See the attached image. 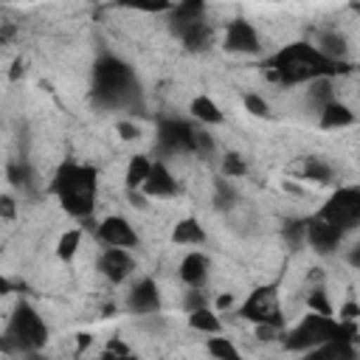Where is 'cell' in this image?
<instances>
[{"label": "cell", "instance_id": "6da1fadb", "mask_svg": "<svg viewBox=\"0 0 360 360\" xmlns=\"http://www.w3.org/2000/svg\"><path fill=\"white\" fill-rule=\"evenodd\" d=\"M346 70H352V62L326 59L309 39H292L262 62V73L281 87L309 84L315 79H335Z\"/></svg>", "mask_w": 360, "mask_h": 360}, {"label": "cell", "instance_id": "7a4b0ae2", "mask_svg": "<svg viewBox=\"0 0 360 360\" xmlns=\"http://www.w3.org/2000/svg\"><path fill=\"white\" fill-rule=\"evenodd\" d=\"M90 104L104 112H135V107L141 110V84L135 68L118 53H98L90 68Z\"/></svg>", "mask_w": 360, "mask_h": 360}, {"label": "cell", "instance_id": "3957f363", "mask_svg": "<svg viewBox=\"0 0 360 360\" xmlns=\"http://www.w3.org/2000/svg\"><path fill=\"white\" fill-rule=\"evenodd\" d=\"M45 191L56 197L59 208L68 217L79 222H90L98 200V169L79 160H62L51 174V183Z\"/></svg>", "mask_w": 360, "mask_h": 360}, {"label": "cell", "instance_id": "277c9868", "mask_svg": "<svg viewBox=\"0 0 360 360\" xmlns=\"http://www.w3.org/2000/svg\"><path fill=\"white\" fill-rule=\"evenodd\" d=\"M48 338H51V329H48L42 312L31 301L20 298L14 304L8 321H6L3 335H0V352H6V354L42 352L45 343H48Z\"/></svg>", "mask_w": 360, "mask_h": 360}, {"label": "cell", "instance_id": "5b68a950", "mask_svg": "<svg viewBox=\"0 0 360 360\" xmlns=\"http://www.w3.org/2000/svg\"><path fill=\"white\" fill-rule=\"evenodd\" d=\"M360 329L357 323H346V321H338V318H326V315H315V312H304L298 323H292L290 329L281 332L278 343L292 352V354H307L309 349L332 340V338H349V340H357Z\"/></svg>", "mask_w": 360, "mask_h": 360}, {"label": "cell", "instance_id": "8992f818", "mask_svg": "<svg viewBox=\"0 0 360 360\" xmlns=\"http://www.w3.org/2000/svg\"><path fill=\"white\" fill-rule=\"evenodd\" d=\"M236 315L245 318L253 326H276V329H287V318H284V307H281V295L276 284H259L253 287L245 301L236 307Z\"/></svg>", "mask_w": 360, "mask_h": 360}, {"label": "cell", "instance_id": "52a82bcc", "mask_svg": "<svg viewBox=\"0 0 360 360\" xmlns=\"http://www.w3.org/2000/svg\"><path fill=\"white\" fill-rule=\"evenodd\" d=\"M321 219L335 225L340 233H352L360 225V186H338L326 202L315 211Z\"/></svg>", "mask_w": 360, "mask_h": 360}, {"label": "cell", "instance_id": "ba28073f", "mask_svg": "<svg viewBox=\"0 0 360 360\" xmlns=\"http://www.w3.org/2000/svg\"><path fill=\"white\" fill-rule=\"evenodd\" d=\"M194 129L197 124L186 118H177V115L160 118L155 127V160H169L174 155H191Z\"/></svg>", "mask_w": 360, "mask_h": 360}, {"label": "cell", "instance_id": "9c48e42d", "mask_svg": "<svg viewBox=\"0 0 360 360\" xmlns=\"http://www.w3.org/2000/svg\"><path fill=\"white\" fill-rule=\"evenodd\" d=\"M222 48L228 53H239V56H256L262 53V34L256 31V25L245 17H233L225 25V37H222Z\"/></svg>", "mask_w": 360, "mask_h": 360}, {"label": "cell", "instance_id": "30bf717a", "mask_svg": "<svg viewBox=\"0 0 360 360\" xmlns=\"http://www.w3.org/2000/svg\"><path fill=\"white\" fill-rule=\"evenodd\" d=\"M96 239L104 248H121V250H132L141 242L135 225L121 214H110L101 222H96Z\"/></svg>", "mask_w": 360, "mask_h": 360}, {"label": "cell", "instance_id": "8fae6325", "mask_svg": "<svg viewBox=\"0 0 360 360\" xmlns=\"http://www.w3.org/2000/svg\"><path fill=\"white\" fill-rule=\"evenodd\" d=\"M346 233H340L335 225H329L326 219H321L318 214L307 217V231H304V245H309L318 256H332L335 250H340Z\"/></svg>", "mask_w": 360, "mask_h": 360}, {"label": "cell", "instance_id": "7c38bea8", "mask_svg": "<svg viewBox=\"0 0 360 360\" xmlns=\"http://www.w3.org/2000/svg\"><path fill=\"white\" fill-rule=\"evenodd\" d=\"M141 194L146 200H172L180 194V180L174 177L166 160H152V169L141 186Z\"/></svg>", "mask_w": 360, "mask_h": 360}, {"label": "cell", "instance_id": "4fadbf2b", "mask_svg": "<svg viewBox=\"0 0 360 360\" xmlns=\"http://www.w3.org/2000/svg\"><path fill=\"white\" fill-rule=\"evenodd\" d=\"M96 270L110 281V284H124L135 273V259L129 250L121 248H101L96 259Z\"/></svg>", "mask_w": 360, "mask_h": 360}, {"label": "cell", "instance_id": "5bb4252c", "mask_svg": "<svg viewBox=\"0 0 360 360\" xmlns=\"http://www.w3.org/2000/svg\"><path fill=\"white\" fill-rule=\"evenodd\" d=\"M127 309L132 315H138V318L160 312V287H158V281L152 276L135 278V284L127 292Z\"/></svg>", "mask_w": 360, "mask_h": 360}, {"label": "cell", "instance_id": "9a60e30c", "mask_svg": "<svg viewBox=\"0 0 360 360\" xmlns=\"http://www.w3.org/2000/svg\"><path fill=\"white\" fill-rule=\"evenodd\" d=\"M177 276H180V281H183L188 290H205L208 276H211V256H208L205 250H188V253L180 259Z\"/></svg>", "mask_w": 360, "mask_h": 360}, {"label": "cell", "instance_id": "2e32d148", "mask_svg": "<svg viewBox=\"0 0 360 360\" xmlns=\"http://www.w3.org/2000/svg\"><path fill=\"white\" fill-rule=\"evenodd\" d=\"M6 180H8V186H11L17 194H22V197H37L39 188H42L37 169H34L31 160H25V158H17V160H8V163H6Z\"/></svg>", "mask_w": 360, "mask_h": 360}, {"label": "cell", "instance_id": "e0dca14e", "mask_svg": "<svg viewBox=\"0 0 360 360\" xmlns=\"http://www.w3.org/2000/svg\"><path fill=\"white\" fill-rule=\"evenodd\" d=\"M169 31L180 39V45L188 53H202L214 42V31H211V22L208 20H194V22H186V25H174Z\"/></svg>", "mask_w": 360, "mask_h": 360}, {"label": "cell", "instance_id": "ac0fdd59", "mask_svg": "<svg viewBox=\"0 0 360 360\" xmlns=\"http://www.w3.org/2000/svg\"><path fill=\"white\" fill-rule=\"evenodd\" d=\"M172 245H180V248H202L208 242V233L202 228V222L197 217H180L174 225H172V233H169Z\"/></svg>", "mask_w": 360, "mask_h": 360}, {"label": "cell", "instance_id": "d6986e66", "mask_svg": "<svg viewBox=\"0 0 360 360\" xmlns=\"http://www.w3.org/2000/svg\"><path fill=\"white\" fill-rule=\"evenodd\" d=\"M304 360H360V352H357V340H349V338H332L315 349H309L304 354Z\"/></svg>", "mask_w": 360, "mask_h": 360}, {"label": "cell", "instance_id": "ffe728a7", "mask_svg": "<svg viewBox=\"0 0 360 360\" xmlns=\"http://www.w3.org/2000/svg\"><path fill=\"white\" fill-rule=\"evenodd\" d=\"M292 172H295L298 177L309 180V183H321V186L335 183V166H332L326 158H321V155H304V158L292 166Z\"/></svg>", "mask_w": 360, "mask_h": 360}, {"label": "cell", "instance_id": "44dd1931", "mask_svg": "<svg viewBox=\"0 0 360 360\" xmlns=\"http://www.w3.org/2000/svg\"><path fill=\"white\" fill-rule=\"evenodd\" d=\"M354 124H357V112L340 98H335L323 110H318V127L321 129H346Z\"/></svg>", "mask_w": 360, "mask_h": 360}, {"label": "cell", "instance_id": "7402d4cb", "mask_svg": "<svg viewBox=\"0 0 360 360\" xmlns=\"http://www.w3.org/2000/svg\"><path fill=\"white\" fill-rule=\"evenodd\" d=\"M326 59L332 62H349V42L343 34L326 28V31H315V39H309Z\"/></svg>", "mask_w": 360, "mask_h": 360}, {"label": "cell", "instance_id": "603a6c76", "mask_svg": "<svg viewBox=\"0 0 360 360\" xmlns=\"http://www.w3.org/2000/svg\"><path fill=\"white\" fill-rule=\"evenodd\" d=\"M188 115H191L197 124H202V127H217V124L225 121L219 104H217L211 96H205V93H200V96H194V98L188 101Z\"/></svg>", "mask_w": 360, "mask_h": 360}, {"label": "cell", "instance_id": "cb8c5ba5", "mask_svg": "<svg viewBox=\"0 0 360 360\" xmlns=\"http://www.w3.org/2000/svg\"><path fill=\"white\" fill-rule=\"evenodd\" d=\"M188 318V329H194V332H200V335H219L222 332V318L211 309V304H205V307H200V309H194V312H186Z\"/></svg>", "mask_w": 360, "mask_h": 360}, {"label": "cell", "instance_id": "d4e9b609", "mask_svg": "<svg viewBox=\"0 0 360 360\" xmlns=\"http://www.w3.org/2000/svg\"><path fill=\"white\" fill-rule=\"evenodd\" d=\"M194 20H205V3L202 0H183V3L169 6V28L186 25Z\"/></svg>", "mask_w": 360, "mask_h": 360}, {"label": "cell", "instance_id": "484cf974", "mask_svg": "<svg viewBox=\"0 0 360 360\" xmlns=\"http://www.w3.org/2000/svg\"><path fill=\"white\" fill-rule=\"evenodd\" d=\"M149 169H152V158L149 155H132L127 160V169H124V186H127V191H141Z\"/></svg>", "mask_w": 360, "mask_h": 360}, {"label": "cell", "instance_id": "4316f807", "mask_svg": "<svg viewBox=\"0 0 360 360\" xmlns=\"http://www.w3.org/2000/svg\"><path fill=\"white\" fill-rule=\"evenodd\" d=\"M338 93H335V79H315L307 84V104L318 112L323 110L329 101H335Z\"/></svg>", "mask_w": 360, "mask_h": 360}, {"label": "cell", "instance_id": "83f0119b", "mask_svg": "<svg viewBox=\"0 0 360 360\" xmlns=\"http://www.w3.org/2000/svg\"><path fill=\"white\" fill-rule=\"evenodd\" d=\"M205 352H208L211 360H245L242 352H239V346L231 338H225L222 332L205 338Z\"/></svg>", "mask_w": 360, "mask_h": 360}, {"label": "cell", "instance_id": "f1b7e54d", "mask_svg": "<svg viewBox=\"0 0 360 360\" xmlns=\"http://www.w3.org/2000/svg\"><path fill=\"white\" fill-rule=\"evenodd\" d=\"M307 312L335 318V307H332V301H329L326 284H309V290H307Z\"/></svg>", "mask_w": 360, "mask_h": 360}, {"label": "cell", "instance_id": "f546056e", "mask_svg": "<svg viewBox=\"0 0 360 360\" xmlns=\"http://www.w3.org/2000/svg\"><path fill=\"white\" fill-rule=\"evenodd\" d=\"M304 231H307V217H290L281 222V239L290 250L304 248Z\"/></svg>", "mask_w": 360, "mask_h": 360}, {"label": "cell", "instance_id": "4dcf8cb0", "mask_svg": "<svg viewBox=\"0 0 360 360\" xmlns=\"http://www.w3.org/2000/svg\"><path fill=\"white\" fill-rule=\"evenodd\" d=\"M82 236H84L82 228L65 231V233L56 239V259H59V262H73L76 253H79V248H82Z\"/></svg>", "mask_w": 360, "mask_h": 360}, {"label": "cell", "instance_id": "1f68e13d", "mask_svg": "<svg viewBox=\"0 0 360 360\" xmlns=\"http://www.w3.org/2000/svg\"><path fill=\"white\" fill-rule=\"evenodd\" d=\"M236 202H239V194H236L233 183L225 180V177L214 180V205H217L219 211H231Z\"/></svg>", "mask_w": 360, "mask_h": 360}, {"label": "cell", "instance_id": "d6a6232c", "mask_svg": "<svg viewBox=\"0 0 360 360\" xmlns=\"http://www.w3.org/2000/svg\"><path fill=\"white\" fill-rule=\"evenodd\" d=\"M219 169H222V177H245L248 174V158L236 149H228L219 160Z\"/></svg>", "mask_w": 360, "mask_h": 360}, {"label": "cell", "instance_id": "836d02e7", "mask_svg": "<svg viewBox=\"0 0 360 360\" xmlns=\"http://www.w3.org/2000/svg\"><path fill=\"white\" fill-rule=\"evenodd\" d=\"M214 152H217V141H214V135H211L208 129L197 127V129H194L191 155H197V158H214Z\"/></svg>", "mask_w": 360, "mask_h": 360}, {"label": "cell", "instance_id": "e575fe53", "mask_svg": "<svg viewBox=\"0 0 360 360\" xmlns=\"http://www.w3.org/2000/svg\"><path fill=\"white\" fill-rule=\"evenodd\" d=\"M242 107H245V112L248 115H253V118H270V104H267V98L264 96H259V93H245L242 96Z\"/></svg>", "mask_w": 360, "mask_h": 360}, {"label": "cell", "instance_id": "d590c367", "mask_svg": "<svg viewBox=\"0 0 360 360\" xmlns=\"http://www.w3.org/2000/svg\"><path fill=\"white\" fill-rule=\"evenodd\" d=\"M98 360H138V357L132 354V349H129L121 338H112V340L104 346V352H101Z\"/></svg>", "mask_w": 360, "mask_h": 360}, {"label": "cell", "instance_id": "8d00e7d4", "mask_svg": "<svg viewBox=\"0 0 360 360\" xmlns=\"http://www.w3.org/2000/svg\"><path fill=\"white\" fill-rule=\"evenodd\" d=\"M17 214H20V202H17V197L3 191V194H0V219L14 222V219H17Z\"/></svg>", "mask_w": 360, "mask_h": 360}, {"label": "cell", "instance_id": "74e56055", "mask_svg": "<svg viewBox=\"0 0 360 360\" xmlns=\"http://www.w3.org/2000/svg\"><path fill=\"white\" fill-rule=\"evenodd\" d=\"M115 132H118L121 141H138V138H141V127H138L135 121H129V118L115 121Z\"/></svg>", "mask_w": 360, "mask_h": 360}, {"label": "cell", "instance_id": "f35d334b", "mask_svg": "<svg viewBox=\"0 0 360 360\" xmlns=\"http://www.w3.org/2000/svg\"><path fill=\"white\" fill-rule=\"evenodd\" d=\"M205 304H208V298H205L202 290H186V295H183V309L186 312H194V309H200Z\"/></svg>", "mask_w": 360, "mask_h": 360}, {"label": "cell", "instance_id": "ab89813d", "mask_svg": "<svg viewBox=\"0 0 360 360\" xmlns=\"http://www.w3.org/2000/svg\"><path fill=\"white\" fill-rule=\"evenodd\" d=\"M357 318H360V304H357L354 298L343 301V304H340V309H338V321H346V323H357Z\"/></svg>", "mask_w": 360, "mask_h": 360}, {"label": "cell", "instance_id": "60d3db41", "mask_svg": "<svg viewBox=\"0 0 360 360\" xmlns=\"http://www.w3.org/2000/svg\"><path fill=\"white\" fill-rule=\"evenodd\" d=\"M138 323H141V329H146V332H152V335H158V332H163V329H166V318H163L160 312L143 315Z\"/></svg>", "mask_w": 360, "mask_h": 360}, {"label": "cell", "instance_id": "b9f144b4", "mask_svg": "<svg viewBox=\"0 0 360 360\" xmlns=\"http://www.w3.org/2000/svg\"><path fill=\"white\" fill-rule=\"evenodd\" d=\"M211 309H214L217 315L236 309V298H233V292H222V295H217V298H214V304H211Z\"/></svg>", "mask_w": 360, "mask_h": 360}, {"label": "cell", "instance_id": "7bdbcfd3", "mask_svg": "<svg viewBox=\"0 0 360 360\" xmlns=\"http://www.w3.org/2000/svg\"><path fill=\"white\" fill-rule=\"evenodd\" d=\"M281 332H284V329H276V326H253V335H256V340H262V343H276V340L281 338Z\"/></svg>", "mask_w": 360, "mask_h": 360}, {"label": "cell", "instance_id": "ee69618b", "mask_svg": "<svg viewBox=\"0 0 360 360\" xmlns=\"http://www.w3.org/2000/svg\"><path fill=\"white\" fill-rule=\"evenodd\" d=\"M17 37V25L14 22H0V45H8Z\"/></svg>", "mask_w": 360, "mask_h": 360}, {"label": "cell", "instance_id": "f6af8a7d", "mask_svg": "<svg viewBox=\"0 0 360 360\" xmlns=\"http://www.w3.org/2000/svg\"><path fill=\"white\" fill-rule=\"evenodd\" d=\"M22 76H25V62H22V59L17 56V59L11 62V70H8V79H11V82H20Z\"/></svg>", "mask_w": 360, "mask_h": 360}, {"label": "cell", "instance_id": "bcb514c9", "mask_svg": "<svg viewBox=\"0 0 360 360\" xmlns=\"http://www.w3.org/2000/svg\"><path fill=\"white\" fill-rule=\"evenodd\" d=\"M127 200H129L135 208H146V205H149V200H146L141 191H127Z\"/></svg>", "mask_w": 360, "mask_h": 360}, {"label": "cell", "instance_id": "7dc6e473", "mask_svg": "<svg viewBox=\"0 0 360 360\" xmlns=\"http://www.w3.org/2000/svg\"><path fill=\"white\" fill-rule=\"evenodd\" d=\"M349 264H352V267H360V245H357V242L349 248Z\"/></svg>", "mask_w": 360, "mask_h": 360}, {"label": "cell", "instance_id": "c3c4849f", "mask_svg": "<svg viewBox=\"0 0 360 360\" xmlns=\"http://www.w3.org/2000/svg\"><path fill=\"white\" fill-rule=\"evenodd\" d=\"M11 290H14V284H11V278H8V276H6L3 270H0V295H8Z\"/></svg>", "mask_w": 360, "mask_h": 360}, {"label": "cell", "instance_id": "681fc988", "mask_svg": "<svg viewBox=\"0 0 360 360\" xmlns=\"http://www.w3.org/2000/svg\"><path fill=\"white\" fill-rule=\"evenodd\" d=\"M90 343H93V338H90L87 332H82V335H79V352H84Z\"/></svg>", "mask_w": 360, "mask_h": 360}, {"label": "cell", "instance_id": "f907efd6", "mask_svg": "<svg viewBox=\"0 0 360 360\" xmlns=\"http://www.w3.org/2000/svg\"><path fill=\"white\" fill-rule=\"evenodd\" d=\"M22 357H25V360H48L42 352H31V354H22Z\"/></svg>", "mask_w": 360, "mask_h": 360}]
</instances>
